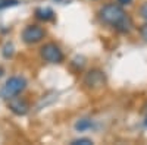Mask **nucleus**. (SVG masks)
Wrapping results in <instances>:
<instances>
[{
	"label": "nucleus",
	"mask_w": 147,
	"mask_h": 145,
	"mask_svg": "<svg viewBox=\"0 0 147 145\" xmlns=\"http://www.w3.org/2000/svg\"><path fill=\"white\" fill-rule=\"evenodd\" d=\"M118 2H119L121 5H131L132 0H118Z\"/></svg>",
	"instance_id": "obj_13"
},
{
	"label": "nucleus",
	"mask_w": 147,
	"mask_h": 145,
	"mask_svg": "<svg viewBox=\"0 0 147 145\" xmlns=\"http://www.w3.org/2000/svg\"><path fill=\"white\" fill-rule=\"evenodd\" d=\"M140 13H141V16H143V19L144 21H147V2L141 6V9H140Z\"/></svg>",
	"instance_id": "obj_11"
},
{
	"label": "nucleus",
	"mask_w": 147,
	"mask_h": 145,
	"mask_svg": "<svg viewBox=\"0 0 147 145\" xmlns=\"http://www.w3.org/2000/svg\"><path fill=\"white\" fill-rule=\"evenodd\" d=\"M105 84V75L99 70H91L85 76V85L90 88H99Z\"/></svg>",
	"instance_id": "obj_6"
},
{
	"label": "nucleus",
	"mask_w": 147,
	"mask_h": 145,
	"mask_svg": "<svg viewBox=\"0 0 147 145\" xmlns=\"http://www.w3.org/2000/svg\"><path fill=\"white\" fill-rule=\"evenodd\" d=\"M146 125H147V120H146Z\"/></svg>",
	"instance_id": "obj_14"
},
{
	"label": "nucleus",
	"mask_w": 147,
	"mask_h": 145,
	"mask_svg": "<svg viewBox=\"0 0 147 145\" xmlns=\"http://www.w3.org/2000/svg\"><path fill=\"white\" fill-rule=\"evenodd\" d=\"M100 19L107 25L116 28L121 32H128L131 29V19L125 13V10L119 5H105L100 9Z\"/></svg>",
	"instance_id": "obj_1"
},
{
	"label": "nucleus",
	"mask_w": 147,
	"mask_h": 145,
	"mask_svg": "<svg viewBox=\"0 0 147 145\" xmlns=\"http://www.w3.org/2000/svg\"><path fill=\"white\" fill-rule=\"evenodd\" d=\"M44 37H46V31L40 25H28L22 31V40L27 44L40 43Z\"/></svg>",
	"instance_id": "obj_4"
},
{
	"label": "nucleus",
	"mask_w": 147,
	"mask_h": 145,
	"mask_svg": "<svg viewBox=\"0 0 147 145\" xmlns=\"http://www.w3.org/2000/svg\"><path fill=\"white\" fill-rule=\"evenodd\" d=\"M35 16L38 18L40 21L47 22V21H50V19L55 18V12L50 7H38L35 10Z\"/></svg>",
	"instance_id": "obj_7"
},
{
	"label": "nucleus",
	"mask_w": 147,
	"mask_h": 145,
	"mask_svg": "<svg viewBox=\"0 0 147 145\" xmlns=\"http://www.w3.org/2000/svg\"><path fill=\"white\" fill-rule=\"evenodd\" d=\"M141 34H143V38L147 41V27H144V28L141 29Z\"/></svg>",
	"instance_id": "obj_12"
},
{
	"label": "nucleus",
	"mask_w": 147,
	"mask_h": 145,
	"mask_svg": "<svg viewBox=\"0 0 147 145\" xmlns=\"http://www.w3.org/2000/svg\"><path fill=\"white\" fill-rule=\"evenodd\" d=\"M91 126H93V123H91V120H88V119H82L75 125L77 130H85V129H88Z\"/></svg>",
	"instance_id": "obj_8"
},
{
	"label": "nucleus",
	"mask_w": 147,
	"mask_h": 145,
	"mask_svg": "<svg viewBox=\"0 0 147 145\" xmlns=\"http://www.w3.org/2000/svg\"><path fill=\"white\" fill-rule=\"evenodd\" d=\"M40 54L47 63H60L63 60V53L59 48V45L53 43H47L40 48Z\"/></svg>",
	"instance_id": "obj_3"
},
{
	"label": "nucleus",
	"mask_w": 147,
	"mask_h": 145,
	"mask_svg": "<svg viewBox=\"0 0 147 145\" xmlns=\"http://www.w3.org/2000/svg\"><path fill=\"white\" fill-rule=\"evenodd\" d=\"M90 145V144H93V141L91 139H88V138H80V139H75V141H72V145Z\"/></svg>",
	"instance_id": "obj_10"
},
{
	"label": "nucleus",
	"mask_w": 147,
	"mask_h": 145,
	"mask_svg": "<svg viewBox=\"0 0 147 145\" xmlns=\"http://www.w3.org/2000/svg\"><path fill=\"white\" fill-rule=\"evenodd\" d=\"M19 2L18 0H0V9H6L10 6H16Z\"/></svg>",
	"instance_id": "obj_9"
},
{
	"label": "nucleus",
	"mask_w": 147,
	"mask_h": 145,
	"mask_svg": "<svg viewBox=\"0 0 147 145\" xmlns=\"http://www.w3.org/2000/svg\"><path fill=\"white\" fill-rule=\"evenodd\" d=\"M25 88H27V81L22 76H12L5 82L2 91H0V95H2L5 100H9L12 97L19 95Z\"/></svg>",
	"instance_id": "obj_2"
},
{
	"label": "nucleus",
	"mask_w": 147,
	"mask_h": 145,
	"mask_svg": "<svg viewBox=\"0 0 147 145\" xmlns=\"http://www.w3.org/2000/svg\"><path fill=\"white\" fill-rule=\"evenodd\" d=\"M9 103H7V107L10 108V112H13L15 114H18V116H24V114H27V112H28V103L24 100V98H21V97H12V98H9L7 100Z\"/></svg>",
	"instance_id": "obj_5"
}]
</instances>
